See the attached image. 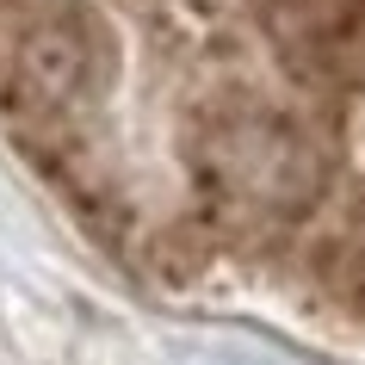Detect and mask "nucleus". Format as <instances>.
<instances>
[{
	"label": "nucleus",
	"instance_id": "1",
	"mask_svg": "<svg viewBox=\"0 0 365 365\" xmlns=\"http://www.w3.org/2000/svg\"><path fill=\"white\" fill-rule=\"evenodd\" d=\"M19 75L43 106H62L87 75V50H81V38L68 25H31L19 43Z\"/></svg>",
	"mask_w": 365,
	"mask_h": 365
}]
</instances>
